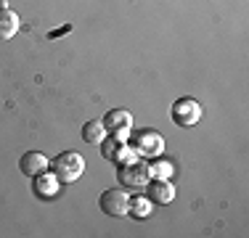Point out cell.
Instances as JSON below:
<instances>
[{
	"mask_svg": "<svg viewBox=\"0 0 249 238\" xmlns=\"http://www.w3.org/2000/svg\"><path fill=\"white\" fill-rule=\"evenodd\" d=\"M51 172L58 177V183H74L80 180V175L85 172V159L74 151H64L58 156H53Z\"/></svg>",
	"mask_w": 249,
	"mask_h": 238,
	"instance_id": "cell-1",
	"label": "cell"
},
{
	"mask_svg": "<svg viewBox=\"0 0 249 238\" xmlns=\"http://www.w3.org/2000/svg\"><path fill=\"white\" fill-rule=\"evenodd\" d=\"M170 117H173V122L178 127H194V124L201 119V106L199 101L194 98H178L173 106H170Z\"/></svg>",
	"mask_w": 249,
	"mask_h": 238,
	"instance_id": "cell-2",
	"label": "cell"
},
{
	"mask_svg": "<svg viewBox=\"0 0 249 238\" xmlns=\"http://www.w3.org/2000/svg\"><path fill=\"white\" fill-rule=\"evenodd\" d=\"M98 206L109 217H127L130 214V196L120 188H106L98 199Z\"/></svg>",
	"mask_w": 249,
	"mask_h": 238,
	"instance_id": "cell-3",
	"label": "cell"
},
{
	"mask_svg": "<svg viewBox=\"0 0 249 238\" xmlns=\"http://www.w3.org/2000/svg\"><path fill=\"white\" fill-rule=\"evenodd\" d=\"M117 177L127 188H146L151 180V172H149V167L141 164V162H127V164H120Z\"/></svg>",
	"mask_w": 249,
	"mask_h": 238,
	"instance_id": "cell-4",
	"label": "cell"
},
{
	"mask_svg": "<svg viewBox=\"0 0 249 238\" xmlns=\"http://www.w3.org/2000/svg\"><path fill=\"white\" fill-rule=\"evenodd\" d=\"M101 122H104L106 133L114 135V138H120V140H124L130 133H133V117H130V111H124V109H111Z\"/></svg>",
	"mask_w": 249,
	"mask_h": 238,
	"instance_id": "cell-5",
	"label": "cell"
},
{
	"mask_svg": "<svg viewBox=\"0 0 249 238\" xmlns=\"http://www.w3.org/2000/svg\"><path fill=\"white\" fill-rule=\"evenodd\" d=\"M133 148L135 153H141V156H159L164 148V140L159 133H154V130H141V133L133 135Z\"/></svg>",
	"mask_w": 249,
	"mask_h": 238,
	"instance_id": "cell-6",
	"label": "cell"
},
{
	"mask_svg": "<svg viewBox=\"0 0 249 238\" xmlns=\"http://www.w3.org/2000/svg\"><path fill=\"white\" fill-rule=\"evenodd\" d=\"M101 153H104V159H109V162H117V164L135 162V156H133L135 151H130V148H127V143L120 140V138H114V135H111V138L104 143Z\"/></svg>",
	"mask_w": 249,
	"mask_h": 238,
	"instance_id": "cell-7",
	"label": "cell"
},
{
	"mask_svg": "<svg viewBox=\"0 0 249 238\" xmlns=\"http://www.w3.org/2000/svg\"><path fill=\"white\" fill-rule=\"evenodd\" d=\"M19 170H21V175L35 177V175H40V172L51 170V162L40 151H27L24 156L19 159Z\"/></svg>",
	"mask_w": 249,
	"mask_h": 238,
	"instance_id": "cell-8",
	"label": "cell"
},
{
	"mask_svg": "<svg viewBox=\"0 0 249 238\" xmlns=\"http://www.w3.org/2000/svg\"><path fill=\"white\" fill-rule=\"evenodd\" d=\"M32 188H35V196H40V199H51V196H56L58 190V177L53 175V172H40V175L32 177Z\"/></svg>",
	"mask_w": 249,
	"mask_h": 238,
	"instance_id": "cell-9",
	"label": "cell"
},
{
	"mask_svg": "<svg viewBox=\"0 0 249 238\" xmlns=\"http://www.w3.org/2000/svg\"><path fill=\"white\" fill-rule=\"evenodd\" d=\"M19 27H21V21H19V16H16V11L0 8V43L14 40L16 32H19Z\"/></svg>",
	"mask_w": 249,
	"mask_h": 238,
	"instance_id": "cell-10",
	"label": "cell"
},
{
	"mask_svg": "<svg viewBox=\"0 0 249 238\" xmlns=\"http://www.w3.org/2000/svg\"><path fill=\"white\" fill-rule=\"evenodd\" d=\"M146 188H149V201H154V204H170L175 199V188L167 180H149Z\"/></svg>",
	"mask_w": 249,
	"mask_h": 238,
	"instance_id": "cell-11",
	"label": "cell"
},
{
	"mask_svg": "<svg viewBox=\"0 0 249 238\" xmlns=\"http://www.w3.org/2000/svg\"><path fill=\"white\" fill-rule=\"evenodd\" d=\"M106 127H104V122L101 119H90V122L82 127V140L85 143H90V146H98V143H104L106 140Z\"/></svg>",
	"mask_w": 249,
	"mask_h": 238,
	"instance_id": "cell-12",
	"label": "cell"
},
{
	"mask_svg": "<svg viewBox=\"0 0 249 238\" xmlns=\"http://www.w3.org/2000/svg\"><path fill=\"white\" fill-rule=\"evenodd\" d=\"M130 214L138 220L149 217L151 214V201L149 199H130Z\"/></svg>",
	"mask_w": 249,
	"mask_h": 238,
	"instance_id": "cell-13",
	"label": "cell"
},
{
	"mask_svg": "<svg viewBox=\"0 0 249 238\" xmlns=\"http://www.w3.org/2000/svg\"><path fill=\"white\" fill-rule=\"evenodd\" d=\"M149 172H151V177H157V180H164L167 175H173V164H167V162H159V164L149 167Z\"/></svg>",
	"mask_w": 249,
	"mask_h": 238,
	"instance_id": "cell-14",
	"label": "cell"
}]
</instances>
